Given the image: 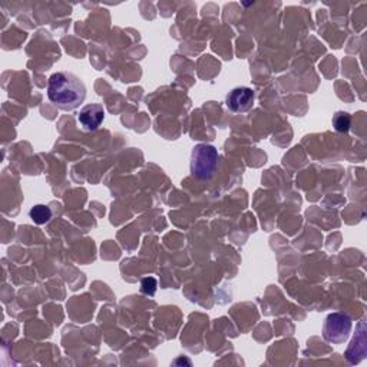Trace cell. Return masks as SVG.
<instances>
[{
    "instance_id": "cell-1",
    "label": "cell",
    "mask_w": 367,
    "mask_h": 367,
    "mask_svg": "<svg viewBox=\"0 0 367 367\" xmlns=\"http://www.w3.org/2000/svg\"><path fill=\"white\" fill-rule=\"evenodd\" d=\"M49 101L63 111L79 108L86 98V88L82 81L70 72H57L48 82Z\"/></svg>"
},
{
    "instance_id": "cell-2",
    "label": "cell",
    "mask_w": 367,
    "mask_h": 367,
    "mask_svg": "<svg viewBox=\"0 0 367 367\" xmlns=\"http://www.w3.org/2000/svg\"><path fill=\"white\" fill-rule=\"evenodd\" d=\"M218 151L212 145L198 143L191 152V174L199 181H210L218 168Z\"/></svg>"
},
{
    "instance_id": "cell-3",
    "label": "cell",
    "mask_w": 367,
    "mask_h": 367,
    "mask_svg": "<svg viewBox=\"0 0 367 367\" xmlns=\"http://www.w3.org/2000/svg\"><path fill=\"white\" fill-rule=\"evenodd\" d=\"M350 332H352L350 317L343 313H332L327 316L323 327V336L327 341L333 344H340L344 340H347Z\"/></svg>"
},
{
    "instance_id": "cell-4",
    "label": "cell",
    "mask_w": 367,
    "mask_h": 367,
    "mask_svg": "<svg viewBox=\"0 0 367 367\" xmlns=\"http://www.w3.org/2000/svg\"><path fill=\"white\" fill-rule=\"evenodd\" d=\"M226 103L231 112H247L254 105V92L247 86L234 88L227 95Z\"/></svg>"
},
{
    "instance_id": "cell-5",
    "label": "cell",
    "mask_w": 367,
    "mask_h": 367,
    "mask_svg": "<svg viewBox=\"0 0 367 367\" xmlns=\"http://www.w3.org/2000/svg\"><path fill=\"white\" fill-rule=\"evenodd\" d=\"M103 118H105L103 106L99 103H90L81 109L78 122L81 123V126L85 131L92 132V131H97L98 128L102 125Z\"/></svg>"
},
{
    "instance_id": "cell-6",
    "label": "cell",
    "mask_w": 367,
    "mask_h": 367,
    "mask_svg": "<svg viewBox=\"0 0 367 367\" xmlns=\"http://www.w3.org/2000/svg\"><path fill=\"white\" fill-rule=\"evenodd\" d=\"M29 217L32 218V221L34 224H38V226H43L46 223L50 221V218H52V211L49 207L46 206H34L32 207V210L29 211Z\"/></svg>"
},
{
    "instance_id": "cell-7",
    "label": "cell",
    "mask_w": 367,
    "mask_h": 367,
    "mask_svg": "<svg viewBox=\"0 0 367 367\" xmlns=\"http://www.w3.org/2000/svg\"><path fill=\"white\" fill-rule=\"evenodd\" d=\"M333 126L337 132H348L352 126V117L347 112H337L333 117Z\"/></svg>"
},
{
    "instance_id": "cell-8",
    "label": "cell",
    "mask_w": 367,
    "mask_h": 367,
    "mask_svg": "<svg viewBox=\"0 0 367 367\" xmlns=\"http://www.w3.org/2000/svg\"><path fill=\"white\" fill-rule=\"evenodd\" d=\"M141 290H142V292H145V295L154 296L155 291H157V280L154 277L143 279L141 283Z\"/></svg>"
}]
</instances>
